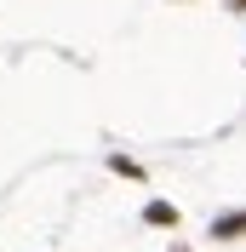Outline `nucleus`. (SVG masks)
Listing matches in <instances>:
<instances>
[{"mask_svg":"<svg viewBox=\"0 0 246 252\" xmlns=\"http://www.w3.org/2000/svg\"><path fill=\"white\" fill-rule=\"evenodd\" d=\"M172 252H189V247H172Z\"/></svg>","mask_w":246,"mask_h":252,"instance_id":"4","label":"nucleus"},{"mask_svg":"<svg viewBox=\"0 0 246 252\" xmlns=\"http://www.w3.org/2000/svg\"><path fill=\"white\" fill-rule=\"evenodd\" d=\"M143 223H154V229H178V206H172V201H149V206H143Z\"/></svg>","mask_w":246,"mask_h":252,"instance_id":"1","label":"nucleus"},{"mask_svg":"<svg viewBox=\"0 0 246 252\" xmlns=\"http://www.w3.org/2000/svg\"><path fill=\"white\" fill-rule=\"evenodd\" d=\"M229 6H235V12H246V0H229Z\"/></svg>","mask_w":246,"mask_h":252,"instance_id":"3","label":"nucleus"},{"mask_svg":"<svg viewBox=\"0 0 246 252\" xmlns=\"http://www.w3.org/2000/svg\"><path fill=\"white\" fill-rule=\"evenodd\" d=\"M212 235L217 241H241L246 235V212H223V218H212Z\"/></svg>","mask_w":246,"mask_h":252,"instance_id":"2","label":"nucleus"}]
</instances>
